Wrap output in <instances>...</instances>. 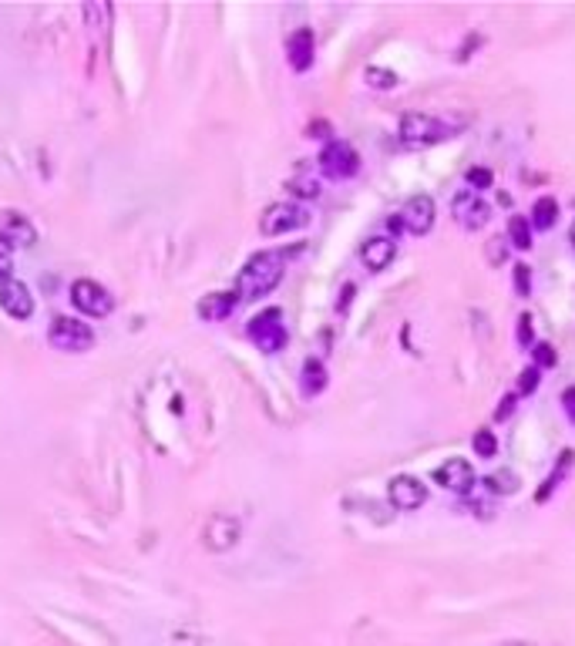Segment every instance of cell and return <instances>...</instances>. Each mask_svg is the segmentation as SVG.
<instances>
[{"label":"cell","instance_id":"20","mask_svg":"<svg viewBox=\"0 0 575 646\" xmlns=\"http://www.w3.org/2000/svg\"><path fill=\"white\" fill-rule=\"evenodd\" d=\"M484 485L495 495H514L518 492V475H514L512 468H498V471H491V475L484 478Z\"/></svg>","mask_w":575,"mask_h":646},{"label":"cell","instance_id":"36","mask_svg":"<svg viewBox=\"0 0 575 646\" xmlns=\"http://www.w3.org/2000/svg\"><path fill=\"white\" fill-rule=\"evenodd\" d=\"M569 239H572V246H575V222H572V229H569Z\"/></svg>","mask_w":575,"mask_h":646},{"label":"cell","instance_id":"18","mask_svg":"<svg viewBox=\"0 0 575 646\" xmlns=\"http://www.w3.org/2000/svg\"><path fill=\"white\" fill-rule=\"evenodd\" d=\"M555 222H559V202L552 199V196L535 199V205H531V226L535 229H552Z\"/></svg>","mask_w":575,"mask_h":646},{"label":"cell","instance_id":"1","mask_svg":"<svg viewBox=\"0 0 575 646\" xmlns=\"http://www.w3.org/2000/svg\"><path fill=\"white\" fill-rule=\"evenodd\" d=\"M283 270L286 266H283L279 253H256L236 277V300H259V296H266L270 290L279 286Z\"/></svg>","mask_w":575,"mask_h":646},{"label":"cell","instance_id":"34","mask_svg":"<svg viewBox=\"0 0 575 646\" xmlns=\"http://www.w3.org/2000/svg\"><path fill=\"white\" fill-rule=\"evenodd\" d=\"M488 260L501 262V260H505V246H488Z\"/></svg>","mask_w":575,"mask_h":646},{"label":"cell","instance_id":"13","mask_svg":"<svg viewBox=\"0 0 575 646\" xmlns=\"http://www.w3.org/2000/svg\"><path fill=\"white\" fill-rule=\"evenodd\" d=\"M434 481L454 495H465V492L474 488V468H471L468 458H448V462L434 471Z\"/></svg>","mask_w":575,"mask_h":646},{"label":"cell","instance_id":"16","mask_svg":"<svg viewBox=\"0 0 575 646\" xmlns=\"http://www.w3.org/2000/svg\"><path fill=\"white\" fill-rule=\"evenodd\" d=\"M4 236L14 243V246H34L37 243V232H34V226H30L24 215L17 213H4Z\"/></svg>","mask_w":575,"mask_h":646},{"label":"cell","instance_id":"5","mask_svg":"<svg viewBox=\"0 0 575 646\" xmlns=\"http://www.w3.org/2000/svg\"><path fill=\"white\" fill-rule=\"evenodd\" d=\"M310 222V213L296 205V202H272L270 209L263 213L259 219V229L263 236H283V232H293V229H303Z\"/></svg>","mask_w":575,"mask_h":646},{"label":"cell","instance_id":"7","mask_svg":"<svg viewBox=\"0 0 575 646\" xmlns=\"http://www.w3.org/2000/svg\"><path fill=\"white\" fill-rule=\"evenodd\" d=\"M320 169L330 179H350L360 169V155L353 152V145H347V141H330L320 155Z\"/></svg>","mask_w":575,"mask_h":646},{"label":"cell","instance_id":"30","mask_svg":"<svg viewBox=\"0 0 575 646\" xmlns=\"http://www.w3.org/2000/svg\"><path fill=\"white\" fill-rule=\"evenodd\" d=\"M514 400H518V394H505V398H501V407H495V417H498V421H505V417H512V411H514Z\"/></svg>","mask_w":575,"mask_h":646},{"label":"cell","instance_id":"10","mask_svg":"<svg viewBox=\"0 0 575 646\" xmlns=\"http://www.w3.org/2000/svg\"><path fill=\"white\" fill-rule=\"evenodd\" d=\"M451 213L457 215V222L465 226V229H484L488 226V219H491V205L488 202H481V196L478 192H457L451 202Z\"/></svg>","mask_w":575,"mask_h":646},{"label":"cell","instance_id":"9","mask_svg":"<svg viewBox=\"0 0 575 646\" xmlns=\"http://www.w3.org/2000/svg\"><path fill=\"white\" fill-rule=\"evenodd\" d=\"M434 219H438V209H434V199L431 196H410L400 209V226L414 236H427L434 229Z\"/></svg>","mask_w":575,"mask_h":646},{"label":"cell","instance_id":"24","mask_svg":"<svg viewBox=\"0 0 575 646\" xmlns=\"http://www.w3.org/2000/svg\"><path fill=\"white\" fill-rule=\"evenodd\" d=\"M363 81H367L370 88H377V91H391L393 84H397V75L387 71V68H367V71H363Z\"/></svg>","mask_w":575,"mask_h":646},{"label":"cell","instance_id":"29","mask_svg":"<svg viewBox=\"0 0 575 646\" xmlns=\"http://www.w3.org/2000/svg\"><path fill=\"white\" fill-rule=\"evenodd\" d=\"M468 182L474 185V189H491V172H488V169H471L468 172Z\"/></svg>","mask_w":575,"mask_h":646},{"label":"cell","instance_id":"11","mask_svg":"<svg viewBox=\"0 0 575 646\" xmlns=\"http://www.w3.org/2000/svg\"><path fill=\"white\" fill-rule=\"evenodd\" d=\"M0 310L14 320H27L34 317V296H30L27 283L20 279H0Z\"/></svg>","mask_w":575,"mask_h":646},{"label":"cell","instance_id":"14","mask_svg":"<svg viewBox=\"0 0 575 646\" xmlns=\"http://www.w3.org/2000/svg\"><path fill=\"white\" fill-rule=\"evenodd\" d=\"M397 256V243H393V236H370L360 249V260L363 266L370 270V273H380V270H387Z\"/></svg>","mask_w":575,"mask_h":646},{"label":"cell","instance_id":"17","mask_svg":"<svg viewBox=\"0 0 575 646\" xmlns=\"http://www.w3.org/2000/svg\"><path fill=\"white\" fill-rule=\"evenodd\" d=\"M232 307H236V293H209L198 303V317L202 320H226Z\"/></svg>","mask_w":575,"mask_h":646},{"label":"cell","instance_id":"35","mask_svg":"<svg viewBox=\"0 0 575 646\" xmlns=\"http://www.w3.org/2000/svg\"><path fill=\"white\" fill-rule=\"evenodd\" d=\"M501 646H531V643H522V640H508V643H501Z\"/></svg>","mask_w":575,"mask_h":646},{"label":"cell","instance_id":"8","mask_svg":"<svg viewBox=\"0 0 575 646\" xmlns=\"http://www.w3.org/2000/svg\"><path fill=\"white\" fill-rule=\"evenodd\" d=\"M387 498L397 512H417L427 502V485L414 475H397L387 485Z\"/></svg>","mask_w":575,"mask_h":646},{"label":"cell","instance_id":"23","mask_svg":"<svg viewBox=\"0 0 575 646\" xmlns=\"http://www.w3.org/2000/svg\"><path fill=\"white\" fill-rule=\"evenodd\" d=\"M471 448H474L478 458H495V455H498V434H495V431H478V434L471 438Z\"/></svg>","mask_w":575,"mask_h":646},{"label":"cell","instance_id":"6","mask_svg":"<svg viewBox=\"0 0 575 646\" xmlns=\"http://www.w3.org/2000/svg\"><path fill=\"white\" fill-rule=\"evenodd\" d=\"M71 303H75L84 317H108L111 307H115L111 293H108L101 283H94V279H75V283H71Z\"/></svg>","mask_w":575,"mask_h":646},{"label":"cell","instance_id":"2","mask_svg":"<svg viewBox=\"0 0 575 646\" xmlns=\"http://www.w3.org/2000/svg\"><path fill=\"white\" fill-rule=\"evenodd\" d=\"M454 132H457V125L454 122H444L438 115H424V111H410L400 118V128H397V135L404 145H434V141H444L451 139Z\"/></svg>","mask_w":575,"mask_h":646},{"label":"cell","instance_id":"27","mask_svg":"<svg viewBox=\"0 0 575 646\" xmlns=\"http://www.w3.org/2000/svg\"><path fill=\"white\" fill-rule=\"evenodd\" d=\"M535 367L542 370V367H555L559 364V354H555V347L552 343H535Z\"/></svg>","mask_w":575,"mask_h":646},{"label":"cell","instance_id":"21","mask_svg":"<svg viewBox=\"0 0 575 646\" xmlns=\"http://www.w3.org/2000/svg\"><path fill=\"white\" fill-rule=\"evenodd\" d=\"M508 243H512L514 249L531 246V222L525 215H512V219H508Z\"/></svg>","mask_w":575,"mask_h":646},{"label":"cell","instance_id":"28","mask_svg":"<svg viewBox=\"0 0 575 646\" xmlns=\"http://www.w3.org/2000/svg\"><path fill=\"white\" fill-rule=\"evenodd\" d=\"M535 387H538V367H525L518 374V391H522V394H531Z\"/></svg>","mask_w":575,"mask_h":646},{"label":"cell","instance_id":"31","mask_svg":"<svg viewBox=\"0 0 575 646\" xmlns=\"http://www.w3.org/2000/svg\"><path fill=\"white\" fill-rule=\"evenodd\" d=\"M531 337H535L531 320H529V317H518V343H531Z\"/></svg>","mask_w":575,"mask_h":646},{"label":"cell","instance_id":"22","mask_svg":"<svg viewBox=\"0 0 575 646\" xmlns=\"http://www.w3.org/2000/svg\"><path fill=\"white\" fill-rule=\"evenodd\" d=\"M569 464H572V451H562V458H559V468H555V471H552V475L545 478L542 492L535 495V502H538V505H542L545 498H548V492H555V488H559V481H562V475H565V471H569Z\"/></svg>","mask_w":575,"mask_h":646},{"label":"cell","instance_id":"3","mask_svg":"<svg viewBox=\"0 0 575 646\" xmlns=\"http://www.w3.org/2000/svg\"><path fill=\"white\" fill-rule=\"evenodd\" d=\"M47 340L64 354H81V350L94 347V330L88 323L75 320V317H54L51 327H47Z\"/></svg>","mask_w":575,"mask_h":646},{"label":"cell","instance_id":"19","mask_svg":"<svg viewBox=\"0 0 575 646\" xmlns=\"http://www.w3.org/2000/svg\"><path fill=\"white\" fill-rule=\"evenodd\" d=\"M300 387H303V394H306V398H317L320 391L327 387V367H323L320 360H306V364H303Z\"/></svg>","mask_w":575,"mask_h":646},{"label":"cell","instance_id":"12","mask_svg":"<svg viewBox=\"0 0 575 646\" xmlns=\"http://www.w3.org/2000/svg\"><path fill=\"white\" fill-rule=\"evenodd\" d=\"M239 536H242V525H239V519H232V515H212L209 522H206V532H202L206 549H212V552H226V549H232V545L239 542Z\"/></svg>","mask_w":575,"mask_h":646},{"label":"cell","instance_id":"15","mask_svg":"<svg viewBox=\"0 0 575 646\" xmlns=\"http://www.w3.org/2000/svg\"><path fill=\"white\" fill-rule=\"evenodd\" d=\"M289 68L293 71H310V64H313V51H317V44H313V31L310 27H300V31L289 37Z\"/></svg>","mask_w":575,"mask_h":646},{"label":"cell","instance_id":"33","mask_svg":"<svg viewBox=\"0 0 575 646\" xmlns=\"http://www.w3.org/2000/svg\"><path fill=\"white\" fill-rule=\"evenodd\" d=\"M293 192H300V196H306V199H313L320 189H317V182H293Z\"/></svg>","mask_w":575,"mask_h":646},{"label":"cell","instance_id":"32","mask_svg":"<svg viewBox=\"0 0 575 646\" xmlns=\"http://www.w3.org/2000/svg\"><path fill=\"white\" fill-rule=\"evenodd\" d=\"M562 404H565V414H569V421L575 424V387H569V391L562 394Z\"/></svg>","mask_w":575,"mask_h":646},{"label":"cell","instance_id":"25","mask_svg":"<svg viewBox=\"0 0 575 646\" xmlns=\"http://www.w3.org/2000/svg\"><path fill=\"white\" fill-rule=\"evenodd\" d=\"M512 277H514V293L525 300L531 293V266H525V262H514L512 266Z\"/></svg>","mask_w":575,"mask_h":646},{"label":"cell","instance_id":"4","mask_svg":"<svg viewBox=\"0 0 575 646\" xmlns=\"http://www.w3.org/2000/svg\"><path fill=\"white\" fill-rule=\"evenodd\" d=\"M249 340L256 343L259 350H266V354H276V350H283L286 347V323H283V310H263L256 313L253 320H249Z\"/></svg>","mask_w":575,"mask_h":646},{"label":"cell","instance_id":"26","mask_svg":"<svg viewBox=\"0 0 575 646\" xmlns=\"http://www.w3.org/2000/svg\"><path fill=\"white\" fill-rule=\"evenodd\" d=\"M14 273V243L0 232V279H11Z\"/></svg>","mask_w":575,"mask_h":646}]
</instances>
